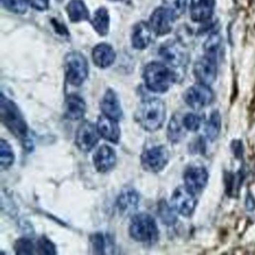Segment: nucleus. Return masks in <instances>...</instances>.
<instances>
[{
  "mask_svg": "<svg viewBox=\"0 0 255 255\" xmlns=\"http://www.w3.org/2000/svg\"><path fill=\"white\" fill-rule=\"evenodd\" d=\"M143 77L149 90L164 93L176 83L177 74L165 64L153 62L146 65Z\"/></svg>",
  "mask_w": 255,
  "mask_h": 255,
  "instance_id": "nucleus-1",
  "label": "nucleus"
},
{
  "mask_svg": "<svg viewBox=\"0 0 255 255\" xmlns=\"http://www.w3.org/2000/svg\"><path fill=\"white\" fill-rule=\"evenodd\" d=\"M166 117L163 101L150 98L143 101L135 112V119L145 130L153 132L162 128Z\"/></svg>",
  "mask_w": 255,
  "mask_h": 255,
  "instance_id": "nucleus-2",
  "label": "nucleus"
},
{
  "mask_svg": "<svg viewBox=\"0 0 255 255\" xmlns=\"http://www.w3.org/2000/svg\"><path fill=\"white\" fill-rule=\"evenodd\" d=\"M1 120L5 126L18 138H26L28 128L23 115L17 106L11 100L1 95L0 98Z\"/></svg>",
  "mask_w": 255,
  "mask_h": 255,
  "instance_id": "nucleus-3",
  "label": "nucleus"
},
{
  "mask_svg": "<svg viewBox=\"0 0 255 255\" xmlns=\"http://www.w3.org/2000/svg\"><path fill=\"white\" fill-rule=\"evenodd\" d=\"M129 234L135 241L153 245L159 239V230L154 219L147 213H139L132 218Z\"/></svg>",
  "mask_w": 255,
  "mask_h": 255,
  "instance_id": "nucleus-4",
  "label": "nucleus"
},
{
  "mask_svg": "<svg viewBox=\"0 0 255 255\" xmlns=\"http://www.w3.org/2000/svg\"><path fill=\"white\" fill-rule=\"evenodd\" d=\"M67 81L74 86H80L89 74L88 62L85 56L78 52L67 55L65 61Z\"/></svg>",
  "mask_w": 255,
  "mask_h": 255,
  "instance_id": "nucleus-5",
  "label": "nucleus"
},
{
  "mask_svg": "<svg viewBox=\"0 0 255 255\" xmlns=\"http://www.w3.org/2000/svg\"><path fill=\"white\" fill-rule=\"evenodd\" d=\"M159 54L165 64L177 73V69L186 66L188 55L183 45L177 41H169L164 43L159 50Z\"/></svg>",
  "mask_w": 255,
  "mask_h": 255,
  "instance_id": "nucleus-6",
  "label": "nucleus"
},
{
  "mask_svg": "<svg viewBox=\"0 0 255 255\" xmlns=\"http://www.w3.org/2000/svg\"><path fill=\"white\" fill-rule=\"evenodd\" d=\"M183 98L189 107L193 110H199L213 103L214 95L210 86L198 83L186 91Z\"/></svg>",
  "mask_w": 255,
  "mask_h": 255,
  "instance_id": "nucleus-7",
  "label": "nucleus"
},
{
  "mask_svg": "<svg viewBox=\"0 0 255 255\" xmlns=\"http://www.w3.org/2000/svg\"><path fill=\"white\" fill-rule=\"evenodd\" d=\"M218 56L205 53L194 65V75L198 83L210 86L218 75Z\"/></svg>",
  "mask_w": 255,
  "mask_h": 255,
  "instance_id": "nucleus-8",
  "label": "nucleus"
},
{
  "mask_svg": "<svg viewBox=\"0 0 255 255\" xmlns=\"http://www.w3.org/2000/svg\"><path fill=\"white\" fill-rule=\"evenodd\" d=\"M169 160V152L163 145L154 146L143 152L141 165L146 171L156 173L162 171Z\"/></svg>",
  "mask_w": 255,
  "mask_h": 255,
  "instance_id": "nucleus-9",
  "label": "nucleus"
},
{
  "mask_svg": "<svg viewBox=\"0 0 255 255\" xmlns=\"http://www.w3.org/2000/svg\"><path fill=\"white\" fill-rule=\"evenodd\" d=\"M196 204L195 194L191 192L186 186H179L173 192L171 207L179 214L189 217L195 211Z\"/></svg>",
  "mask_w": 255,
  "mask_h": 255,
  "instance_id": "nucleus-10",
  "label": "nucleus"
},
{
  "mask_svg": "<svg viewBox=\"0 0 255 255\" xmlns=\"http://www.w3.org/2000/svg\"><path fill=\"white\" fill-rule=\"evenodd\" d=\"M100 136L96 125L86 121L80 125L76 132V144L82 151L89 152L98 144Z\"/></svg>",
  "mask_w": 255,
  "mask_h": 255,
  "instance_id": "nucleus-11",
  "label": "nucleus"
},
{
  "mask_svg": "<svg viewBox=\"0 0 255 255\" xmlns=\"http://www.w3.org/2000/svg\"><path fill=\"white\" fill-rule=\"evenodd\" d=\"M177 19L163 6L156 8L150 17V29L158 36L167 35L172 30Z\"/></svg>",
  "mask_w": 255,
  "mask_h": 255,
  "instance_id": "nucleus-12",
  "label": "nucleus"
},
{
  "mask_svg": "<svg viewBox=\"0 0 255 255\" xmlns=\"http://www.w3.org/2000/svg\"><path fill=\"white\" fill-rule=\"evenodd\" d=\"M208 177V172L204 167H190L185 172V186L196 195L204 189Z\"/></svg>",
  "mask_w": 255,
  "mask_h": 255,
  "instance_id": "nucleus-13",
  "label": "nucleus"
},
{
  "mask_svg": "<svg viewBox=\"0 0 255 255\" xmlns=\"http://www.w3.org/2000/svg\"><path fill=\"white\" fill-rule=\"evenodd\" d=\"M215 0H190L189 13L194 22L205 23L211 18L214 11Z\"/></svg>",
  "mask_w": 255,
  "mask_h": 255,
  "instance_id": "nucleus-14",
  "label": "nucleus"
},
{
  "mask_svg": "<svg viewBox=\"0 0 255 255\" xmlns=\"http://www.w3.org/2000/svg\"><path fill=\"white\" fill-rule=\"evenodd\" d=\"M139 203V195L135 189L131 187L124 189L117 200L119 213L125 216L133 215L136 211Z\"/></svg>",
  "mask_w": 255,
  "mask_h": 255,
  "instance_id": "nucleus-15",
  "label": "nucleus"
},
{
  "mask_svg": "<svg viewBox=\"0 0 255 255\" xmlns=\"http://www.w3.org/2000/svg\"><path fill=\"white\" fill-rule=\"evenodd\" d=\"M93 161L97 171L101 173L107 172L116 165L117 161L116 151L110 146L104 144L95 152Z\"/></svg>",
  "mask_w": 255,
  "mask_h": 255,
  "instance_id": "nucleus-16",
  "label": "nucleus"
},
{
  "mask_svg": "<svg viewBox=\"0 0 255 255\" xmlns=\"http://www.w3.org/2000/svg\"><path fill=\"white\" fill-rule=\"evenodd\" d=\"M96 126L100 135L104 139L115 144L119 142L121 136L119 121L102 115L98 118Z\"/></svg>",
  "mask_w": 255,
  "mask_h": 255,
  "instance_id": "nucleus-17",
  "label": "nucleus"
},
{
  "mask_svg": "<svg viewBox=\"0 0 255 255\" xmlns=\"http://www.w3.org/2000/svg\"><path fill=\"white\" fill-rule=\"evenodd\" d=\"M101 110L103 115L110 119L116 121H119L122 119L123 111L117 94L112 89L107 91L101 101Z\"/></svg>",
  "mask_w": 255,
  "mask_h": 255,
  "instance_id": "nucleus-18",
  "label": "nucleus"
},
{
  "mask_svg": "<svg viewBox=\"0 0 255 255\" xmlns=\"http://www.w3.org/2000/svg\"><path fill=\"white\" fill-rule=\"evenodd\" d=\"M116 53L111 46L107 44H98L92 52L94 63L100 68H107L111 66L116 60Z\"/></svg>",
  "mask_w": 255,
  "mask_h": 255,
  "instance_id": "nucleus-19",
  "label": "nucleus"
},
{
  "mask_svg": "<svg viewBox=\"0 0 255 255\" xmlns=\"http://www.w3.org/2000/svg\"><path fill=\"white\" fill-rule=\"evenodd\" d=\"M151 32L150 25L145 22H139L135 25L131 37L132 47L137 50L147 48L151 41Z\"/></svg>",
  "mask_w": 255,
  "mask_h": 255,
  "instance_id": "nucleus-20",
  "label": "nucleus"
},
{
  "mask_svg": "<svg viewBox=\"0 0 255 255\" xmlns=\"http://www.w3.org/2000/svg\"><path fill=\"white\" fill-rule=\"evenodd\" d=\"M86 111V103L81 97L71 95L67 98L65 110L66 119L71 121L80 120L85 116Z\"/></svg>",
  "mask_w": 255,
  "mask_h": 255,
  "instance_id": "nucleus-21",
  "label": "nucleus"
},
{
  "mask_svg": "<svg viewBox=\"0 0 255 255\" xmlns=\"http://www.w3.org/2000/svg\"><path fill=\"white\" fill-rule=\"evenodd\" d=\"M70 20L73 23L89 20V11L83 0H71L66 7Z\"/></svg>",
  "mask_w": 255,
  "mask_h": 255,
  "instance_id": "nucleus-22",
  "label": "nucleus"
},
{
  "mask_svg": "<svg viewBox=\"0 0 255 255\" xmlns=\"http://www.w3.org/2000/svg\"><path fill=\"white\" fill-rule=\"evenodd\" d=\"M110 22L108 10L104 7L98 8L91 20V23L94 29L101 36H106L108 34Z\"/></svg>",
  "mask_w": 255,
  "mask_h": 255,
  "instance_id": "nucleus-23",
  "label": "nucleus"
},
{
  "mask_svg": "<svg viewBox=\"0 0 255 255\" xmlns=\"http://www.w3.org/2000/svg\"><path fill=\"white\" fill-rule=\"evenodd\" d=\"M186 129L182 119L179 117L178 115H175L171 118L168 124L167 131L168 139L173 143L179 142L185 136Z\"/></svg>",
  "mask_w": 255,
  "mask_h": 255,
  "instance_id": "nucleus-24",
  "label": "nucleus"
},
{
  "mask_svg": "<svg viewBox=\"0 0 255 255\" xmlns=\"http://www.w3.org/2000/svg\"><path fill=\"white\" fill-rule=\"evenodd\" d=\"M91 243L95 254H111L110 251L113 250V242L109 236L101 233L94 234L91 237Z\"/></svg>",
  "mask_w": 255,
  "mask_h": 255,
  "instance_id": "nucleus-25",
  "label": "nucleus"
},
{
  "mask_svg": "<svg viewBox=\"0 0 255 255\" xmlns=\"http://www.w3.org/2000/svg\"><path fill=\"white\" fill-rule=\"evenodd\" d=\"M222 127V119L219 112L214 111L210 115L208 122L206 124L205 133L209 139H216L219 136Z\"/></svg>",
  "mask_w": 255,
  "mask_h": 255,
  "instance_id": "nucleus-26",
  "label": "nucleus"
},
{
  "mask_svg": "<svg viewBox=\"0 0 255 255\" xmlns=\"http://www.w3.org/2000/svg\"><path fill=\"white\" fill-rule=\"evenodd\" d=\"M175 210L172 207H170L166 201H162L158 206V214L161 220L167 226H171L177 222V216L174 213Z\"/></svg>",
  "mask_w": 255,
  "mask_h": 255,
  "instance_id": "nucleus-27",
  "label": "nucleus"
},
{
  "mask_svg": "<svg viewBox=\"0 0 255 255\" xmlns=\"http://www.w3.org/2000/svg\"><path fill=\"white\" fill-rule=\"evenodd\" d=\"M162 6L177 19L184 14L187 6V0H162Z\"/></svg>",
  "mask_w": 255,
  "mask_h": 255,
  "instance_id": "nucleus-28",
  "label": "nucleus"
},
{
  "mask_svg": "<svg viewBox=\"0 0 255 255\" xmlns=\"http://www.w3.org/2000/svg\"><path fill=\"white\" fill-rule=\"evenodd\" d=\"M14 154L11 145L5 140H1L0 145V164L2 168H7L12 165Z\"/></svg>",
  "mask_w": 255,
  "mask_h": 255,
  "instance_id": "nucleus-29",
  "label": "nucleus"
},
{
  "mask_svg": "<svg viewBox=\"0 0 255 255\" xmlns=\"http://www.w3.org/2000/svg\"><path fill=\"white\" fill-rule=\"evenodd\" d=\"M4 8L15 14H24L27 11L28 2L26 0H1Z\"/></svg>",
  "mask_w": 255,
  "mask_h": 255,
  "instance_id": "nucleus-30",
  "label": "nucleus"
},
{
  "mask_svg": "<svg viewBox=\"0 0 255 255\" xmlns=\"http://www.w3.org/2000/svg\"><path fill=\"white\" fill-rule=\"evenodd\" d=\"M183 124L185 128L191 132H196L201 128L202 124V119L198 115L194 113L186 114L184 117L182 118Z\"/></svg>",
  "mask_w": 255,
  "mask_h": 255,
  "instance_id": "nucleus-31",
  "label": "nucleus"
},
{
  "mask_svg": "<svg viewBox=\"0 0 255 255\" xmlns=\"http://www.w3.org/2000/svg\"><path fill=\"white\" fill-rule=\"evenodd\" d=\"M14 249L17 255H32L35 251V246L29 239L21 238L16 242Z\"/></svg>",
  "mask_w": 255,
  "mask_h": 255,
  "instance_id": "nucleus-32",
  "label": "nucleus"
},
{
  "mask_svg": "<svg viewBox=\"0 0 255 255\" xmlns=\"http://www.w3.org/2000/svg\"><path fill=\"white\" fill-rule=\"evenodd\" d=\"M220 44V37L216 34H213L206 41L205 44H204L205 53L218 56Z\"/></svg>",
  "mask_w": 255,
  "mask_h": 255,
  "instance_id": "nucleus-33",
  "label": "nucleus"
},
{
  "mask_svg": "<svg viewBox=\"0 0 255 255\" xmlns=\"http://www.w3.org/2000/svg\"><path fill=\"white\" fill-rule=\"evenodd\" d=\"M36 249L40 255H54L56 253V246L47 237H41L38 240Z\"/></svg>",
  "mask_w": 255,
  "mask_h": 255,
  "instance_id": "nucleus-34",
  "label": "nucleus"
},
{
  "mask_svg": "<svg viewBox=\"0 0 255 255\" xmlns=\"http://www.w3.org/2000/svg\"><path fill=\"white\" fill-rule=\"evenodd\" d=\"M28 3L38 11H44L49 7V0H26Z\"/></svg>",
  "mask_w": 255,
  "mask_h": 255,
  "instance_id": "nucleus-35",
  "label": "nucleus"
},
{
  "mask_svg": "<svg viewBox=\"0 0 255 255\" xmlns=\"http://www.w3.org/2000/svg\"><path fill=\"white\" fill-rule=\"evenodd\" d=\"M246 208L249 211H252V210L255 209V199L252 195H248L246 201Z\"/></svg>",
  "mask_w": 255,
  "mask_h": 255,
  "instance_id": "nucleus-36",
  "label": "nucleus"
},
{
  "mask_svg": "<svg viewBox=\"0 0 255 255\" xmlns=\"http://www.w3.org/2000/svg\"><path fill=\"white\" fill-rule=\"evenodd\" d=\"M110 1H113V2H119V1H122V0H110Z\"/></svg>",
  "mask_w": 255,
  "mask_h": 255,
  "instance_id": "nucleus-37",
  "label": "nucleus"
},
{
  "mask_svg": "<svg viewBox=\"0 0 255 255\" xmlns=\"http://www.w3.org/2000/svg\"><path fill=\"white\" fill-rule=\"evenodd\" d=\"M58 2H62L63 0H57Z\"/></svg>",
  "mask_w": 255,
  "mask_h": 255,
  "instance_id": "nucleus-38",
  "label": "nucleus"
}]
</instances>
